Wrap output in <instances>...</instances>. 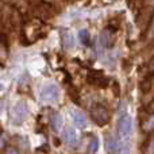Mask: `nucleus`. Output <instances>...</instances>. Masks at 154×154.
<instances>
[{"label": "nucleus", "mask_w": 154, "mask_h": 154, "mask_svg": "<svg viewBox=\"0 0 154 154\" xmlns=\"http://www.w3.org/2000/svg\"><path fill=\"white\" fill-rule=\"evenodd\" d=\"M80 39H81V43L89 45V32H88L87 30H81V31H80Z\"/></svg>", "instance_id": "nucleus-10"}, {"label": "nucleus", "mask_w": 154, "mask_h": 154, "mask_svg": "<svg viewBox=\"0 0 154 154\" xmlns=\"http://www.w3.org/2000/svg\"><path fill=\"white\" fill-rule=\"evenodd\" d=\"M27 115H29V109H27L24 103L15 104V107L11 111V116H12V120L15 123H22L27 118Z\"/></svg>", "instance_id": "nucleus-4"}, {"label": "nucleus", "mask_w": 154, "mask_h": 154, "mask_svg": "<svg viewBox=\"0 0 154 154\" xmlns=\"http://www.w3.org/2000/svg\"><path fill=\"white\" fill-rule=\"evenodd\" d=\"M99 149V139L96 137H93V139L91 141V145H89V153L91 154H95Z\"/></svg>", "instance_id": "nucleus-9"}, {"label": "nucleus", "mask_w": 154, "mask_h": 154, "mask_svg": "<svg viewBox=\"0 0 154 154\" xmlns=\"http://www.w3.org/2000/svg\"><path fill=\"white\" fill-rule=\"evenodd\" d=\"M7 154H19V153H18V150H15V149H10L7 152Z\"/></svg>", "instance_id": "nucleus-14"}, {"label": "nucleus", "mask_w": 154, "mask_h": 154, "mask_svg": "<svg viewBox=\"0 0 154 154\" xmlns=\"http://www.w3.org/2000/svg\"><path fill=\"white\" fill-rule=\"evenodd\" d=\"M133 131V120H131L130 115L123 114L119 119V125H118V134L122 141H127L128 137L131 135Z\"/></svg>", "instance_id": "nucleus-2"}, {"label": "nucleus", "mask_w": 154, "mask_h": 154, "mask_svg": "<svg viewBox=\"0 0 154 154\" xmlns=\"http://www.w3.org/2000/svg\"><path fill=\"white\" fill-rule=\"evenodd\" d=\"M60 96V89L56 84H48L41 89L39 92V97L42 101L45 103H53L58 99Z\"/></svg>", "instance_id": "nucleus-3"}, {"label": "nucleus", "mask_w": 154, "mask_h": 154, "mask_svg": "<svg viewBox=\"0 0 154 154\" xmlns=\"http://www.w3.org/2000/svg\"><path fill=\"white\" fill-rule=\"evenodd\" d=\"M62 137H64V141L66 145H69V146H75L77 143V133L75 128L72 127H66L64 130V134H62Z\"/></svg>", "instance_id": "nucleus-5"}, {"label": "nucleus", "mask_w": 154, "mask_h": 154, "mask_svg": "<svg viewBox=\"0 0 154 154\" xmlns=\"http://www.w3.org/2000/svg\"><path fill=\"white\" fill-rule=\"evenodd\" d=\"M153 128H154V118L150 119L149 122L146 123V126H145V130H153Z\"/></svg>", "instance_id": "nucleus-11"}, {"label": "nucleus", "mask_w": 154, "mask_h": 154, "mask_svg": "<svg viewBox=\"0 0 154 154\" xmlns=\"http://www.w3.org/2000/svg\"><path fill=\"white\" fill-rule=\"evenodd\" d=\"M2 107H3V104H2V101H0V111H2Z\"/></svg>", "instance_id": "nucleus-16"}, {"label": "nucleus", "mask_w": 154, "mask_h": 154, "mask_svg": "<svg viewBox=\"0 0 154 154\" xmlns=\"http://www.w3.org/2000/svg\"><path fill=\"white\" fill-rule=\"evenodd\" d=\"M150 34L154 35V18H153V22H152V26H150Z\"/></svg>", "instance_id": "nucleus-13"}, {"label": "nucleus", "mask_w": 154, "mask_h": 154, "mask_svg": "<svg viewBox=\"0 0 154 154\" xmlns=\"http://www.w3.org/2000/svg\"><path fill=\"white\" fill-rule=\"evenodd\" d=\"M91 116H92L93 122L99 126H106L107 123L109 122L108 109L104 106H101V104H96V106L92 107V109H91Z\"/></svg>", "instance_id": "nucleus-1"}, {"label": "nucleus", "mask_w": 154, "mask_h": 154, "mask_svg": "<svg viewBox=\"0 0 154 154\" xmlns=\"http://www.w3.org/2000/svg\"><path fill=\"white\" fill-rule=\"evenodd\" d=\"M147 69H149L150 72H154V56H153V58L150 60V62H149V66H147Z\"/></svg>", "instance_id": "nucleus-12"}, {"label": "nucleus", "mask_w": 154, "mask_h": 154, "mask_svg": "<svg viewBox=\"0 0 154 154\" xmlns=\"http://www.w3.org/2000/svg\"><path fill=\"white\" fill-rule=\"evenodd\" d=\"M72 118H73V122H75V125L79 128H84L85 126H87V118H85V115L82 114V112L73 111L72 112Z\"/></svg>", "instance_id": "nucleus-7"}, {"label": "nucleus", "mask_w": 154, "mask_h": 154, "mask_svg": "<svg viewBox=\"0 0 154 154\" xmlns=\"http://www.w3.org/2000/svg\"><path fill=\"white\" fill-rule=\"evenodd\" d=\"M50 123L54 131H61L62 126H64V118L60 114H53L50 118Z\"/></svg>", "instance_id": "nucleus-8"}, {"label": "nucleus", "mask_w": 154, "mask_h": 154, "mask_svg": "<svg viewBox=\"0 0 154 154\" xmlns=\"http://www.w3.org/2000/svg\"><path fill=\"white\" fill-rule=\"evenodd\" d=\"M150 3H152V4L154 5V0H150Z\"/></svg>", "instance_id": "nucleus-17"}, {"label": "nucleus", "mask_w": 154, "mask_h": 154, "mask_svg": "<svg viewBox=\"0 0 154 154\" xmlns=\"http://www.w3.org/2000/svg\"><path fill=\"white\" fill-rule=\"evenodd\" d=\"M150 107H152V108L154 109V101H153V103H152V106H150Z\"/></svg>", "instance_id": "nucleus-15"}, {"label": "nucleus", "mask_w": 154, "mask_h": 154, "mask_svg": "<svg viewBox=\"0 0 154 154\" xmlns=\"http://www.w3.org/2000/svg\"><path fill=\"white\" fill-rule=\"evenodd\" d=\"M120 147L122 145L119 143V139L114 138V137H109L108 141H107V150L109 154H118L120 152Z\"/></svg>", "instance_id": "nucleus-6"}]
</instances>
